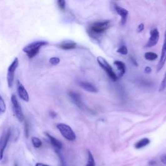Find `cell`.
Listing matches in <instances>:
<instances>
[{
    "label": "cell",
    "mask_w": 166,
    "mask_h": 166,
    "mask_svg": "<svg viewBox=\"0 0 166 166\" xmlns=\"http://www.w3.org/2000/svg\"><path fill=\"white\" fill-rule=\"evenodd\" d=\"M48 44V42L44 40L33 42L24 47L23 51L27 54V56H28L29 59H32L39 53V50L41 48Z\"/></svg>",
    "instance_id": "1"
},
{
    "label": "cell",
    "mask_w": 166,
    "mask_h": 166,
    "mask_svg": "<svg viewBox=\"0 0 166 166\" xmlns=\"http://www.w3.org/2000/svg\"><path fill=\"white\" fill-rule=\"evenodd\" d=\"M57 128L65 139L69 141H74L76 139L75 132L69 125L65 123H59L57 125Z\"/></svg>",
    "instance_id": "2"
},
{
    "label": "cell",
    "mask_w": 166,
    "mask_h": 166,
    "mask_svg": "<svg viewBox=\"0 0 166 166\" xmlns=\"http://www.w3.org/2000/svg\"><path fill=\"white\" fill-rule=\"evenodd\" d=\"M97 60L98 64H99V66L105 71V72L107 73L108 77L111 79V80L114 82L116 81L117 80V76L116 74V73L114 71L111 66L108 63V62L103 57H97Z\"/></svg>",
    "instance_id": "3"
},
{
    "label": "cell",
    "mask_w": 166,
    "mask_h": 166,
    "mask_svg": "<svg viewBox=\"0 0 166 166\" xmlns=\"http://www.w3.org/2000/svg\"><path fill=\"white\" fill-rule=\"evenodd\" d=\"M18 64H19V60H18V58H15L8 68L7 80L8 86L9 88H11L13 87L14 80L15 71L16 70Z\"/></svg>",
    "instance_id": "4"
},
{
    "label": "cell",
    "mask_w": 166,
    "mask_h": 166,
    "mask_svg": "<svg viewBox=\"0 0 166 166\" xmlns=\"http://www.w3.org/2000/svg\"><path fill=\"white\" fill-rule=\"evenodd\" d=\"M11 136V128H8L6 132H5L2 134L1 138H0V160L3 159L4 153L6 149L8 142L9 140H10Z\"/></svg>",
    "instance_id": "5"
},
{
    "label": "cell",
    "mask_w": 166,
    "mask_h": 166,
    "mask_svg": "<svg viewBox=\"0 0 166 166\" xmlns=\"http://www.w3.org/2000/svg\"><path fill=\"white\" fill-rule=\"evenodd\" d=\"M11 102L13 104V111L14 113V115L17 117V119L20 122H23L25 119V117L23 115V113L22 112V107L18 102V101L15 95H13L11 97Z\"/></svg>",
    "instance_id": "6"
},
{
    "label": "cell",
    "mask_w": 166,
    "mask_h": 166,
    "mask_svg": "<svg viewBox=\"0 0 166 166\" xmlns=\"http://www.w3.org/2000/svg\"><path fill=\"white\" fill-rule=\"evenodd\" d=\"M110 27V22L104 21V22H98L92 24L90 27L91 31L96 34H101L106 31Z\"/></svg>",
    "instance_id": "7"
},
{
    "label": "cell",
    "mask_w": 166,
    "mask_h": 166,
    "mask_svg": "<svg viewBox=\"0 0 166 166\" xmlns=\"http://www.w3.org/2000/svg\"><path fill=\"white\" fill-rule=\"evenodd\" d=\"M160 38V33L158 29L154 28L150 31V39L147 42L146 47L151 48L157 44Z\"/></svg>",
    "instance_id": "8"
},
{
    "label": "cell",
    "mask_w": 166,
    "mask_h": 166,
    "mask_svg": "<svg viewBox=\"0 0 166 166\" xmlns=\"http://www.w3.org/2000/svg\"><path fill=\"white\" fill-rule=\"evenodd\" d=\"M17 90L20 97L23 101H25V102H28L29 101V96L28 92H27L24 86L19 80L17 81Z\"/></svg>",
    "instance_id": "9"
},
{
    "label": "cell",
    "mask_w": 166,
    "mask_h": 166,
    "mask_svg": "<svg viewBox=\"0 0 166 166\" xmlns=\"http://www.w3.org/2000/svg\"><path fill=\"white\" fill-rule=\"evenodd\" d=\"M165 61H166V29H165V32L164 42H163L162 49L161 57H160V61L158 62V64L157 70H156V71L158 72L162 69V68L163 67V65L165 64Z\"/></svg>",
    "instance_id": "10"
},
{
    "label": "cell",
    "mask_w": 166,
    "mask_h": 166,
    "mask_svg": "<svg viewBox=\"0 0 166 166\" xmlns=\"http://www.w3.org/2000/svg\"><path fill=\"white\" fill-rule=\"evenodd\" d=\"M114 9H115L116 12L122 18V20H122V24L124 25L127 21V16L128 14V11H127L125 8L119 7L118 5H116L114 6Z\"/></svg>",
    "instance_id": "11"
},
{
    "label": "cell",
    "mask_w": 166,
    "mask_h": 166,
    "mask_svg": "<svg viewBox=\"0 0 166 166\" xmlns=\"http://www.w3.org/2000/svg\"><path fill=\"white\" fill-rule=\"evenodd\" d=\"M69 96L71 97L73 102L79 108L82 109L83 108V103L82 102L81 97L80 95L75 91H70L69 92Z\"/></svg>",
    "instance_id": "12"
},
{
    "label": "cell",
    "mask_w": 166,
    "mask_h": 166,
    "mask_svg": "<svg viewBox=\"0 0 166 166\" xmlns=\"http://www.w3.org/2000/svg\"><path fill=\"white\" fill-rule=\"evenodd\" d=\"M45 136L48 137V139L51 143V144L54 147V148L55 149V150H60L62 148V143H61V142H60L59 140H57V138H55L54 137H53V136H51V134H49L48 132H45Z\"/></svg>",
    "instance_id": "13"
},
{
    "label": "cell",
    "mask_w": 166,
    "mask_h": 166,
    "mask_svg": "<svg viewBox=\"0 0 166 166\" xmlns=\"http://www.w3.org/2000/svg\"><path fill=\"white\" fill-rule=\"evenodd\" d=\"M79 85L85 90L91 92V93H97L98 91L97 88L90 82L86 81H80L79 82Z\"/></svg>",
    "instance_id": "14"
},
{
    "label": "cell",
    "mask_w": 166,
    "mask_h": 166,
    "mask_svg": "<svg viewBox=\"0 0 166 166\" xmlns=\"http://www.w3.org/2000/svg\"><path fill=\"white\" fill-rule=\"evenodd\" d=\"M76 44L73 42H63L58 44V47L64 50H70L76 48Z\"/></svg>",
    "instance_id": "15"
},
{
    "label": "cell",
    "mask_w": 166,
    "mask_h": 166,
    "mask_svg": "<svg viewBox=\"0 0 166 166\" xmlns=\"http://www.w3.org/2000/svg\"><path fill=\"white\" fill-rule=\"evenodd\" d=\"M114 65L117 67L118 72H119V76L122 77L125 73V64L119 60H116L114 62Z\"/></svg>",
    "instance_id": "16"
},
{
    "label": "cell",
    "mask_w": 166,
    "mask_h": 166,
    "mask_svg": "<svg viewBox=\"0 0 166 166\" xmlns=\"http://www.w3.org/2000/svg\"><path fill=\"white\" fill-rule=\"evenodd\" d=\"M150 143V140L148 138H143V139L140 140L139 142H137L135 144V148L137 149H140L143 148V147H146Z\"/></svg>",
    "instance_id": "17"
},
{
    "label": "cell",
    "mask_w": 166,
    "mask_h": 166,
    "mask_svg": "<svg viewBox=\"0 0 166 166\" xmlns=\"http://www.w3.org/2000/svg\"><path fill=\"white\" fill-rule=\"evenodd\" d=\"M31 142L33 143V145L35 147V148H40V147L42 146V142L37 137H32L31 138Z\"/></svg>",
    "instance_id": "18"
},
{
    "label": "cell",
    "mask_w": 166,
    "mask_h": 166,
    "mask_svg": "<svg viewBox=\"0 0 166 166\" xmlns=\"http://www.w3.org/2000/svg\"><path fill=\"white\" fill-rule=\"evenodd\" d=\"M158 58L157 54L153 52H147L145 53V59L147 60H154Z\"/></svg>",
    "instance_id": "19"
},
{
    "label": "cell",
    "mask_w": 166,
    "mask_h": 166,
    "mask_svg": "<svg viewBox=\"0 0 166 166\" xmlns=\"http://www.w3.org/2000/svg\"><path fill=\"white\" fill-rule=\"evenodd\" d=\"M88 163L86 166H96L94 158L93 155H92L90 151H88Z\"/></svg>",
    "instance_id": "20"
},
{
    "label": "cell",
    "mask_w": 166,
    "mask_h": 166,
    "mask_svg": "<svg viewBox=\"0 0 166 166\" xmlns=\"http://www.w3.org/2000/svg\"><path fill=\"white\" fill-rule=\"evenodd\" d=\"M6 110V105L3 97L0 96V115L5 113Z\"/></svg>",
    "instance_id": "21"
},
{
    "label": "cell",
    "mask_w": 166,
    "mask_h": 166,
    "mask_svg": "<svg viewBox=\"0 0 166 166\" xmlns=\"http://www.w3.org/2000/svg\"><path fill=\"white\" fill-rule=\"evenodd\" d=\"M24 130H25V134L26 137H28L29 134V124L27 120L25 121V125H24Z\"/></svg>",
    "instance_id": "22"
},
{
    "label": "cell",
    "mask_w": 166,
    "mask_h": 166,
    "mask_svg": "<svg viewBox=\"0 0 166 166\" xmlns=\"http://www.w3.org/2000/svg\"><path fill=\"white\" fill-rule=\"evenodd\" d=\"M60 59L59 57H51L49 59V63L53 66H56L60 63Z\"/></svg>",
    "instance_id": "23"
},
{
    "label": "cell",
    "mask_w": 166,
    "mask_h": 166,
    "mask_svg": "<svg viewBox=\"0 0 166 166\" xmlns=\"http://www.w3.org/2000/svg\"><path fill=\"white\" fill-rule=\"evenodd\" d=\"M117 52L122 54H127L128 53V49L125 45H122L117 50Z\"/></svg>",
    "instance_id": "24"
},
{
    "label": "cell",
    "mask_w": 166,
    "mask_h": 166,
    "mask_svg": "<svg viewBox=\"0 0 166 166\" xmlns=\"http://www.w3.org/2000/svg\"><path fill=\"white\" fill-rule=\"evenodd\" d=\"M165 88H166V73H165V76H164V77H163V79L161 82L159 91H162L164 90Z\"/></svg>",
    "instance_id": "25"
},
{
    "label": "cell",
    "mask_w": 166,
    "mask_h": 166,
    "mask_svg": "<svg viewBox=\"0 0 166 166\" xmlns=\"http://www.w3.org/2000/svg\"><path fill=\"white\" fill-rule=\"evenodd\" d=\"M58 5L59 7V8L61 9L62 11H64L65 10V8H66V2L64 1V0H59L57 2Z\"/></svg>",
    "instance_id": "26"
},
{
    "label": "cell",
    "mask_w": 166,
    "mask_h": 166,
    "mask_svg": "<svg viewBox=\"0 0 166 166\" xmlns=\"http://www.w3.org/2000/svg\"><path fill=\"white\" fill-rule=\"evenodd\" d=\"M55 152L57 153V154H58L59 157L60 162V165H61V166H66V163H65V162H64V158H63V157H62V154H60V151H59V150H55Z\"/></svg>",
    "instance_id": "27"
},
{
    "label": "cell",
    "mask_w": 166,
    "mask_h": 166,
    "mask_svg": "<svg viewBox=\"0 0 166 166\" xmlns=\"http://www.w3.org/2000/svg\"><path fill=\"white\" fill-rule=\"evenodd\" d=\"M160 160H161V162H162L163 164L166 165V154H163L161 156V157H160Z\"/></svg>",
    "instance_id": "28"
},
{
    "label": "cell",
    "mask_w": 166,
    "mask_h": 166,
    "mask_svg": "<svg viewBox=\"0 0 166 166\" xmlns=\"http://www.w3.org/2000/svg\"><path fill=\"white\" fill-rule=\"evenodd\" d=\"M144 30V25L143 23H141L137 27V31L138 32H142Z\"/></svg>",
    "instance_id": "29"
},
{
    "label": "cell",
    "mask_w": 166,
    "mask_h": 166,
    "mask_svg": "<svg viewBox=\"0 0 166 166\" xmlns=\"http://www.w3.org/2000/svg\"><path fill=\"white\" fill-rule=\"evenodd\" d=\"M145 72L146 73H150L151 72V68L150 67H149V66L146 67L145 69Z\"/></svg>",
    "instance_id": "30"
},
{
    "label": "cell",
    "mask_w": 166,
    "mask_h": 166,
    "mask_svg": "<svg viewBox=\"0 0 166 166\" xmlns=\"http://www.w3.org/2000/svg\"><path fill=\"white\" fill-rule=\"evenodd\" d=\"M35 166H50V165H46V164H44V163H36Z\"/></svg>",
    "instance_id": "31"
},
{
    "label": "cell",
    "mask_w": 166,
    "mask_h": 166,
    "mask_svg": "<svg viewBox=\"0 0 166 166\" xmlns=\"http://www.w3.org/2000/svg\"><path fill=\"white\" fill-rule=\"evenodd\" d=\"M156 163V162L154 161V160H151V161H150L149 162V165H154Z\"/></svg>",
    "instance_id": "32"
},
{
    "label": "cell",
    "mask_w": 166,
    "mask_h": 166,
    "mask_svg": "<svg viewBox=\"0 0 166 166\" xmlns=\"http://www.w3.org/2000/svg\"><path fill=\"white\" fill-rule=\"evenodd\" d=\"M14 166H18V163H14Z\"/></svg>",
    "instance_id": "33"
}]
</instances>
